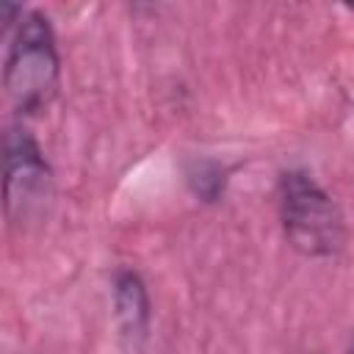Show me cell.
Segmentation results:
<instances>
[{"label": "cell", "mask_w": 354, "mask_h": 354, "mask_svg": "<svg viewBox=\"0 0 354 354\" xmlns=\"http://www.w3.org/2000/svg\"><path fill=\"white\" fill-rule=\"evenodd\" d=\"M279 218L288 243L304 257H335L343 246V213L304 169H290L279 177Z\"/></svg>", "instance_id": "7a4b0ae2"}, {"label": "cell", "mask_w": 354, "mask_h": 354, "mask_svg": "<svg viewBox=\"0 0 354 354\" xmlns=\"http://www.w3.org/2000/svg\"><path fill=\"white\" fill-rule=\"evenodd\" d=\"M58 77H61V61H58L53 28L44 14L25 11L14 28L6 53L3 86L8 102L22 116L36 113L47 108L50 100L55 97Z\"/></svg>", "instance_id": "6da1fadb"}, {"label": "cell", "mask_w": 354, "mask_h": 354, "mask_svg": "<svg viewBox=\"0 0 354 354\" xmlns=\"http://www.w3.org/2000/svg\"><path fill=\"white\" fill-rule=\"evenodd\" d=\"M113 313H116L119 332L127 343L136 346L147 337L149 296H147L144 279L130 268H119L113 274Z\"/></svg>", "instance_id": "277c9868"}, {"label": "cell", "mask_w": 354, "mask_h": 354, "mask_svg": "<svg viewBox=\"0 0 354 354\" xmlns=\"http://www.w3.org/2000/svg\"><path fill=\"white\" fill-rule=\"evenodd\" d=\"M348 354H354V337H351V348H348Z\"/></svg>", "instance_id": "8992f818"}, {"label": "cell", "mask_w": 354, "mask_h": 354, "mask_svg": "<svg viewBox=\"0 0 354 354\" xmlns=\"http://www.w3.org/2000/svg\"><path fill=\"white\" fill-rule=\"evenodd\" d=\"M3 185H6V213L11 221L22 224L30 218L53 188L50 163L25 127H8L3 138Z\"/></svg>", "instance_id": "3957f363"}, {"label": "cell", "mask_w": 354, "mask_h": 354, "mask_svg": "<svg viewBox=\"0 0 354 354\" xmlns=\"http://www.w3.org/2000/svg\"><path fill=\"white\" fill-rule=\"evenodd\" d=\"M188 183L194 185L196 196H202V199L210 202V199H216V196L224 191V171H221L216 163L202 160V163H194V166H191Z\"/></svg>", "instance_id": "5b68a950"}]
</instances>
